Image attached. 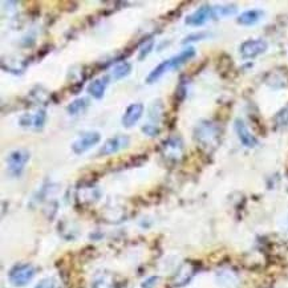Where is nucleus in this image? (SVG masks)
<instances>
[{"label": "nucleus", "mask_w": 288, "mask_h": 288, "mask_svg": "<svg viewBox=\"0 0 288 288\" xmlns=\"http://www.w3.org/2000/svg\"><path fill=\"white\" fill-rule=\"evenodd\" d=\"M196 56V49L193 48V47H189V48H185L180 54H177V56H173V57L167 59V60L162 61L157 67L154 68L153 71L149 73L146 79V83L147 84H153L156 81H158L163 74L166 73V72L171 71V69H177V68H180L181 65H183L185 63L193 59Z\"/></svg>", "instance_id": "obj_1"}, {"label": "nucleus", "mask_w": 288, "mask_h": 288, "mask_svg": "<svg viewBox=\"0 0 288 288\" xmlns=\"http://www.w3.org/2000/svg\"><path fill=\"white\" fill-rule=\"evenodd\" d=\"M196 140L205 147L217 146L219 142V129L208 121L199 122L194 131Z\"/></svg>", "instance_id": "obj_2"}, {"label": "nucleus", "mask_w": 288, "mask_h": 288, "mask_svg": "<svg viewBox=\"0 0 288 288\" xmlns=\"http://www.w3.org/2000/svg\"><path fill=\"white\" fill-rule=\"evenodd\" d=\"M29 161V151L17 149L8 154L7 157V171L12 177H20Z\"/></svg>", "instance_id": "obj_3"}, {"label": "nucleus", "mask_w": 288, "mask_h": 288, "mask_svg": "<svg viewBox=\"0 0 288 288\" xmlns=\"http://www.w3.org/2000/svg\"><path fill=\"white\" fill-rule=\"evenodd\" d=\"M33 276H35V268H33L32 264H28V263L16 264L8 274L10 282L13 285H17V287L26 285L27 283L32 280Z\"/></svg>", "instance_id": "obj_4"}, {"label": "nucleus", "mask_w": 288, "mask_h": 288, "mask_svg": "<svg viewBox=\"0 0 288 288\" xmlns=\"http://www.w3.org/2000/svg\"><path fill=\"white\" fill-rule=\"evenodd\" d=\"M267 48H268V44H267L266 40H263V39H250V40H246L244 43H242L239 52L243 59H255L259 54L264 53Z\"/></svg>", "instance_id": "obj_5"}, {"label": "nucleus", "mask_w": 288, "mask_h": 288, "mask_svg": "<svg viewBox=\"0 0 288 288\" xmlns=\"http://www.w3.org/2000/svg\"><path fill=\"white\" fill-rule=\"evenodd\" d=\"M100 141H101V135L99 131H88V133H84L83 136H80L72 144V150L74 154L80 156V154L92 149L93 146H96Z\"/></svg>", "instance_id": "obj_6"}, {"label": "nucleus", "mask_w": 288, "mask_h": 288, "mask_svg": "<svg viewBox=\"0 0 288 288\" xmlns=\"http://www.w3.org/2000/svg\"><path fill=\"white\" fill-rule=\"evenodd\" d=\"M129 144H130V140L128 136H114V137L106 140L103 146L100 147L99 156H112V154L119 153L122 149H126Z\"/></svg>", "instance_id": "obj_7"}, {"label": "nucleus", "mask_w": 288, "mask_h": 288, "mask_svg": "<svg viewBox=\"0 0 288 288\" xmlns=\"http://www.w3.org/2000/svg\"><path fill=\"white\" fill-rule=\"evenodd\" d=\"M212 19H215L214 7L205 4V6L199 7L198 10H196L193 13H190L189 16L185 19V23L187 26L201 27Z\"/></svg>", "instance_id": "obj_8"}, {"label": "nucleus", "mask_w": 288, "mask_h": 288, "mask_svg": "<svg viewBox=\"0 0 288 288\" xmlns=\"http://www.w3.org/2000/svg\"><path fill=\"white\" fill-rule=\"evenodd\" d=\"M234 129L235 133H237L239 141L242 142V145L246 147H255L258 145V140H256L255 136L248 130V128L246 126L243 121L240 119H237L234 122Z\"/></svg>", "instance_id": "obj_9"}, {"label": "nucleus", "mask_w": 288, "mask_h": 288, "mask_svg": "<svg viewBox=\"0 0 288 288\" xmlns=\"http://www.w3.org/2000/svg\"><path fill=\"white\" fill-rule=\"evenodd\" d=\"M144 114V104L135 103L126 108L125 113L122 116V125L125 128H131L138 122Z\"/></svg>", "instance_id": "obj_10"}, {"label": "nucleus", "mask_w": 288, "mask_h": 288, "mask_svg": "<svg viewBox=\"0 0 288 288\" xmlns=\"http://www.w3.org/2000/svg\"><path fill=\"white\" fill-rule=\"evenodd\" d=\"M109 77H104V79H97V80L92 81L88 87V92L90 96L96 100H101L105 94L106 87H108Z\"/></svg>", "instance_id": "obj_11"}, {"label": "nucleus", "mask_w": 288, "mask_h": 288, "mask_svg": "<svg viewBox=\"0 0 288 288\" xmlns=\"http://www.w3.org/2000/svg\"><path fill=\"white\" fill-rule=\"evenodd\" d=\"M194 272H196V268H194V266H193L191 263H185V264H183V266L181 267V268L178 270V272L176 274L174 283H176L177 285L186 284V283L189 282L190 279L193 278Z\"/></svg>", "instance_id": "obj_12"}, {"label": "nucleus", "mask_w": 288, "mask_h": 288, "mask_svg": "<svg viewBox=\"0 0 288 288\" xmlns=\"http://www.w3.org/2000/svg\"><path fill=\"white\" fill-rule=\"evenodd\" d=\"M263 15L264 13L260 10L246 11V12L240 13L239 16H238V23H239L240 26H254V24H256V23L262 19Z\"/></svg>", "instance_id": "obj_13"}, {"label": "nucleus", "mask_w": 288, "mask_h": 288, "mask_svg": "<svg viewBox=\"0 0 288 288\" xmlns=\"http://www.w3.org/2000/svg\"><path fill=\"white\" fill-rule=\"evenodd\" d=\"M130 72H131V65L129 64V63H126V61L120 63V64H117L114 68H113L112 71L113 80H121V79H124V77L129 76Z\"/></svg>", "instance_id": "obj_14"}, {"label": "nucleus", "mask_w": 288, "mask_h": 288, "mask_svg": "<svg viewBox=\"0 0 288 288\" xmlns=\"http://www.w3.org/2000/svg\"><path fill=\"white\" fill-rule=\"evenodd\" d=\"M88 105H89V103H88L87 99H77V100H74L73 103H71L69 105H68L67 110L69 114L74 116V114H79V113L84 112V110L88 108Z\"/></svg>", "instance_id": "obj_15"}, {"label": "nucleus", "mask_w": 288, "mask_h": 288, "mask_svg": "<svg viewBox=\"0 0 288 288\" xmlns=\"http://www.w3.org/2000/svg\"><path fill=\"white\" fill-rule=\"evenodd\" d=\"M274 122L278 128H285L288 126V105L280 109L274 117Z\"/></svg>", "instance_id": "obj_16"}, {"label": "nucleus", "mask_w": 288, "mask_h": 288, "mask_svg": "<svg viewBox=\"0 0 288 288\" xmlns=\"http://www.w3.org/2000/svg\"><path fill=\"white\" fill-rule=\"evenodd\" d=\"M235 12H237V7H235V6H217V7H214L215 19H217V17L230 16V15H234Z\"/></svg>", "instance_id": "obj_17"}, {"label": "nucleus", "mask_w": 288, "mask_h": 288, "mask_svg": "<svg viewBox=\"0 0 288 288\" xmlns=\"http://www.w3.org/2000/svg\"><path fill=\"white\" fill-rule=\"evenodd\" d=\"M93 288H116V283L112 276H101L94 282Z\"/></svg>", "instance_id": "obj_18"}, {"label": "nucleus", "mask_w": 288, "mask_h": 288, "mask_svg": "<svg viewBox=\"0 0 288 288\" xmlns=\"http://www.w3.org/2000/svg\"><path fill=\"white\" fill-rule=\"evenodd\" d=\"M45 120H47V113L45 110H39L35 116H33V126L36 129H43L45 124Z\"/></svg>", "instance_id": "obj_19"}, {"label": "nucleus", "mask_w": 288, "mask_h": 288, "mask_svg": "<svg viewBox=\"0 0 288 288\" xmlns=\"http://www.w3.org/2000/svg\"><path fill=\"white\" fill-rule=\"evenodd\" d=\"M153 47H154V40H153V39H150V40H147V42H145V44L142 45L141 48H140L138 59H140V60H142V59H144V57H146L147 54H149L151 52Z\"/></svg>", "instance_id": "obj_20"}, {"label": "nucleus", "mask_w": 288, "mask_h": 288, "mask_svg": "<svg viewBox=\"0 0 288 288\" xmlns=\"http://www.w3.org/2000/svg\"><path fill=\"white\" fill-rule=\"evenodd\" d=\"M142 131L149 137H157L160 135V128L154 124H146L145 126H142Z\"/></svg>", "instance_id": "obj_21"}, {"label": "nucleus", "mask_w": 288, "mask_h": 288, "mask_svg": "<svg viewBox=\"0 0 288 288\" xmlns=\"http://www.w3.org/2000/svg\"><path fill=\"white\" fill-rule=\"evenodd\" d=\"M35 288H54V280L52 278H45L40 280Z\"/></svg>", "instance_id": "obj_22"}, {"label": "nucleus", "mask_w": 288, "mask_h": 288, "mask_svg": "<svg viewBox=\"0 0 288 288\" xmlns=\"http://www.w3.org/2000/svg\"><path fill=\"white\" fill-rule=\"evenodd\" d=\"M206 36H207V33H206V32L193 33V35L187 36V37L183 40V44H186V43H190V42H196V40H202V39L206 37Z\"/></svg>", "instance_id": "obj_23"}, {"label": "nucleus", "mask_w": 288, "mask_h": 288, "mask_svg": "<svg viewBox=\"0 0 288 288\" xmlns=\"http://www.w3.org/2000/svg\"><path fill=\"white\" fill-rule=\"evenodd\" d=\"M20 125L22 126H32L33 125V116H29L26 114L23 116L22 119H20Z\"/></svg>", "instance_id": "obj_24"}, {"label": "nucleus", "mask_w": 288, "mask_h": 288, "mask_svg": "<svg viewBox=\"0 0 288 288\" xmlns=\"http://www.w3.org/2000/svg\"><path fill=\"white\" fill-rule=\"evenodd\" d=\"M158 278L157 276H151V278H147L144 283H142V288H153L154 285L157 284Z\"/></svg>", "instance_id": "obj_25"}]
</instances>
